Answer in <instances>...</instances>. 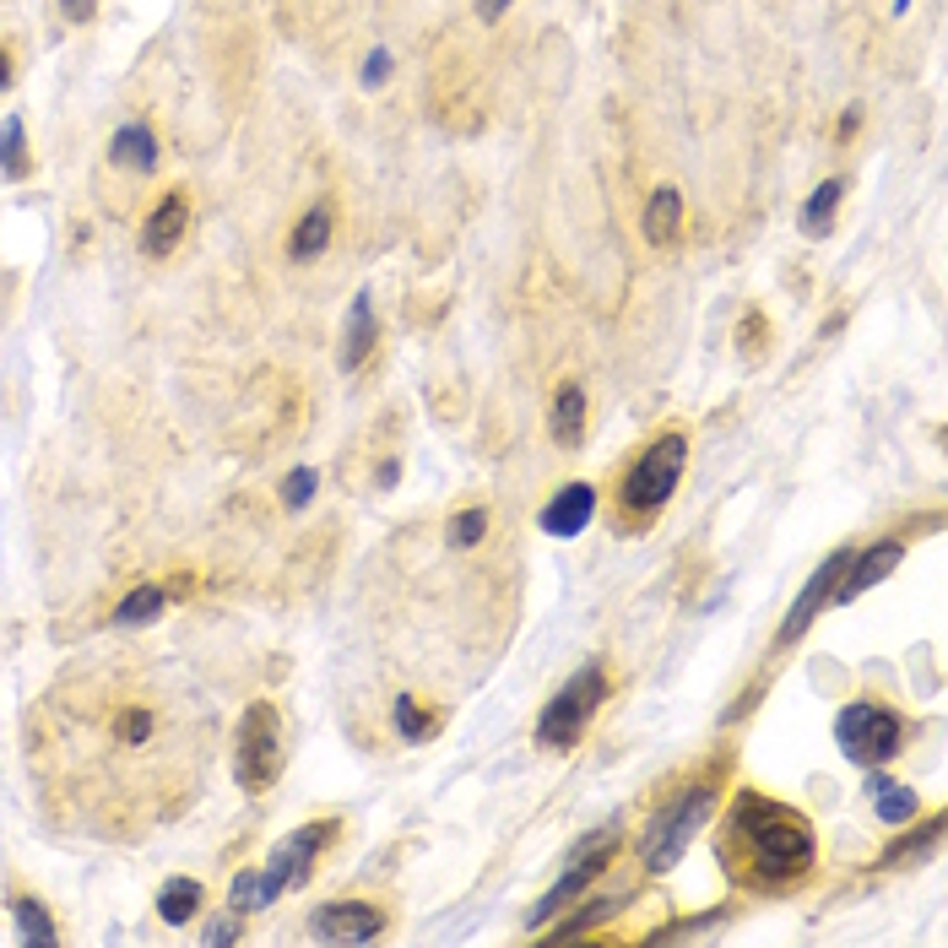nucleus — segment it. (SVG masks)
I'll use <instances>...</instances> for the list:
<instances>
[{"mask_svg":"<svg viewBox=\"0 0 948 948\" xmlns=\"http://www.w3.org/2000/svg\"><path fill=\"white\" fill-rule=\"evenodd\" d=\"M845 559H851V548H840V553H829L818 569H813V580L796 591V602H791V613H787V624H781V645H796L802 634H807V624L829 608V597H835V580H840V569H845Z\"/></svg>","mask_w":948,"mask_h":948,"instance_id":"11","label":"nucleus"},{"mask_svg":"<svg viewBox=\"0 0 948 948\" xmlns=\"http://www.w3.org/2000/svg\"><path fill=\"white\" fill-rule=\"evenodd\" d=\"M5 82H11V55L0 49V87H5Z\"/></svg>","mask_w":948,"mask_h":948,"instance_id":"36","label":"nucleus"},{"mask_svg":"<svg viewBox=\"0 0 948 948\" xmlns=\"http://www.w3.org/2000/svg\"><path fill=\"white\" fill-rule=\"evenodd\" d=\"M391 716H396V732H401L407 743H423V737L440 727V716H434V710H418L412 694H396V699H391Z\"/></svg>","mask_w":948,"mask_h":948,"instance_id":"28","label":"nucleus"},{"mask_svg":"<svg viewBox=\"0 0 948 948\" xmlns=\"http://www.w3.org/2000/svg\"><path fill=\"white\" fill-rule=\"evenodd\" d=\"M944 824H948V818L938 813V818H927V824H922L916 835H900V840H895V845L884 851V867H905V862H922V856H927V851H933V845L944 840Z\"/></svg>","mask_w":948,"mask_h":948,"instance_id":"21","label":"nucleus"},{"mask_svg":"<svg viewBox=\"0 0 948 948\" xmlns=\"http://www.w3.org/2000/svg\"><path fill=\"white\" fill-rule=\"evenodd\" d=\"M385 922L391 916L380 905H369V900H331V905H320L310 916V933L320 944H374L385 933Z\"/></svg>","mask_w":948,"mask_h":948,"instance_id":"8","label":"nucleus"},{"mask_svg":"<svg viewBox=\"0 0 948 948\" xmlns=\"http://www.w3.org/2000/svg\"><path fill=\"white\" fill-rule=\"evenodd\" d=\"M645 239L650 244H672L677 233H683V195L672 190V184H661V190H650V201H645Z\"/></svg>","mask_w":948,"mask_h":948,"instance_id":"17","label":"nucleus"},{"mask_svg":"<svg viewBox=\"0 0 948 948\" xmlns=\"http://www.w3.org/2000/svg\"><path fill=\"white\" fill-rule=\"evenodd\" d=\"M591 515H597V488H591V482H569V488L542 509V531H548V537H580Z\"/></svg>","mask_w":948,"mask_h":948,"instance_id":"13","label":"nucleus"},{"mask_svg":"<svg viewBox=\"0 0 948 948\" xmlns=\"http://www.w3.org/2000/svg\"><path fill=\"white\" fill-rule=\"evenodd\" d=\"M840 195H845V179H824L813 195H807V206H802V233H824L829 228V217H835V206H840Z\"/></svg>","mask_w":948,"mask_h":948,"instance_id":"25","label":"nucleus"},{"mask_svg":"<svg viewBox=\"0 0 948 948\" xmlns=\"http://www.w3.org/2000/svg\"><path fill=\"white\" fill-rule=\"evenodd\" d=\"M683 467H688V434H683V429L656 434L629 467H624V477H619V499H613L619 526H624V531L656 526V515L667 509V499H672L677 482H683Z\"/></svg>","mask_w":948,"mask_h":948,"instance_id":"2","label":"nucleus"},{"mask_svg":"<svg viewBox=\"0 0 948 948\" xmlns=\"http://www.w3.org/2000/svg\"><path fill=\"white\" fill-rule=\"evenodd\" d=\"M608 705V667L602 661H586L537 716V743L542 748H575L591 727V716Z\"/></svg>","mask_w":948,"mask_h":948,"instance_id":"4","label":"nucleus"},{"mask_svg":"<svg viewBox=\"0 0 948 948\" xmlns=\"http://www.w3.org/2000/svg\"><path fill=\"white\" fill-rule=\"evenodd\" d=\"M60 5H65L71 22H87V16H93V0H60Z\"/></svg>","mask_w":948,"mask_h":948,"instance_id":"35","label":"nucleus"},{"mask_svg":"<svg viewBox=\"0 0 948 948\" xmlns=\"http://www.w3.org/2000/svg\"><path fill=\"white\" fill-rule=\"evenodd\" d=\"M504 11H509V0H477V16H482V22H499Z\"/></svg>","mask_w":948,"mask_h":948,"instance_id":"34","label":"nucleus"},{"mask_svg":"<svg viewBox=\"0 0 948 948\" xmlns=\"http://www.w3.org/2000/svg\"><path fill=\"white\" fill-rule=\"evenodd\" d=\"M905 559V542H895V537H884V542H873V548H862V553H851L845 559V569H840V580H835V608H845V602H856L867 586H878V580H889L895 575V564Z\"/></svg>","mask_w":948,"mask_h":948,"instance_id":"10","label":"nucleus"},{"mask_svg":"<svg viewBox=\"0 0 948 948\" xmlns=\"http://www.w3.org/2000/svg\"><path fill=\"white\" fill-rule=\"evenodd\" d=\"M0 173H5V179H27V173H33L22 120H5V125H0Z\"/></svg>","mask_w":948,"mask_h":948,"instance_id":"26","label":"nucleus"},{"mask_svg":"<svg viewBox=\"0 0 948 948\" xmlns=\"http://www.w3.org/2000/svg\"><path fill=\"white\" fill-rule=\"evenodd\" d=\"M331 233H336L331 206H310V212L293 223V233H288V255H293V261H315V255L331 250Z\"/></svg>","mask_w":948,"mask_h":948,"instance_id":"18","label":"nucleus"},{"mask_svg":"<svg viewBox=\"0 0 948 948\" xmlns=\"http://www.w3.org/2000/svg\"><path fill=\"white\" fill-rule=\"evenodd\" d=\"M374 341H380L374 304H369V293H358V299H352V310H347V331H341V369H347V374H352V369H363V363H369V352H374Z\"/></svg>","mask_w":948,"mask_h":948,"instance_id":"16","label":"nucleus"},{"mask_svg":"<svg viewBox=\"0 0 948 948\" xmlns=\"http://www.w3.org/2000/svg\"><path fill=\"white\" fill-rule=\"evenodd\" d=\"M624 911V900H586L569 922H559V933H553V944H575V938H586L591 927H602V922H613Z\"/></svg>","mask_w":948,"mask_h":948,"instance_id":"24","label":"nucleus"},{"mask_svg":"<svg viewBox=\"0 0 948 948\" xmlns=\"http://www.w3.org/2000/svg\"><path fill=\"white\" fill-rule=\"evenodd\" d=\"M548 434H553L564 451L586 445V391H580L575 380H564V385L553 391V407H548Z\"/></svg>","mask_w":948,"mask_h":948,"instance_id":"14","label":"nucleus"},{"mask_svg":"<svg viewBox=\"0 0 948 948\" xmlns=\"http://www.w3.org/2000/svg\"><path fill=\"white\" fill-rule=\"evenodd\" d=\"M818 862V835L807 813L765 791H737L721 818V867L748 895H791Z\"/></svg>","mask_w":948,"mask_h":948,"instance_id":"1","label":"nucleus"},{"mask_svg":"<svg viewBox=\"0 0 948 948\" xmlns=\"http://www.w3.org/2000/svg\"><path fill=\"white\" fill-rule=\"evenodd\" d=\"M315 482L320 477L310 472V467H304V472H288V482H283V504H288V509H304V504L315 499Z\"/></svg>","mask_w":948,"mask_h":948,"instance_id":"31","label":"nucleus"},{"mask_svg":"<svg viewBox=\"0 0 948 948\" xmlns=\"http://www.w3.org/2000/svg\"><path fill=\"white\" fill-rule=\"evenodd\" d=\"M710 807H716V787H710V781L683 787L672 802H661V807L650 813V824H645V840H639L645 867H650V873H672V867L683 862V851L694 845L699 824L710 818Z\"/></svg>","mask_w":948,"mask_h":948,"instance_id":"3","label":"nucleus"},{"mask_svg":"<svg viewBox=\"0 0 948 948\" xmlns=\"http://www.w3.org/2000/svg\"><path fill=\"white\" fill-rule=\"evenodd\" d=\"M856 125H862V109L851 104V109L840 115V131H835V136H840V142H851V136H856Z\"/></svg>","mask_w":948,"mask_h":948,"instance_id":"33","label":"nucleus"},{"mask_svg":"<svg viewBox=\"0 0 948 948\" xmlns=\"http://www.w3.org/2000/svg\"><path fill=\"white\" fill-rule=\"evenodd\" d=\"M184 228H190V195L173 190V195H163L158 206L147 212V223H142V250H147V255H173L179 239H184Z\"/></svg>","mask_w":948,"mask_h":948,"instance_id":"12","label":"nucleus"},{"mask_svg":"<svg viewBox=\"0 0 948 948\" xmlns=\"http://www.w3.org/2000/svg\"><path fill=\"white\" fill-rule=\"evenodd\" d=\"M331 840H336V818H315V824L293 829L288 840H277L272 856H266V867H261V905H272L283 889L304 884L310 867H315V856L331 845Z\"/></svg>","mask_w":948,"mask_h":948,"instance_id":"7","label":"nucleus"},{"mask_svg":"<svg viewBox=\"0 0 948 948\" xmlns=\"http://www.w3.org/2000/svg\"><path fill=\"white\" fill-rule=\"evenodd\" d=\"M482 537H488V509H482V504H472V509H456V515H451V526H445V542H451L456 553L477 548Z\"/></svg>","mask_w":948,"mask_h":948,"instance_id":"29","label":"nucleus"},{"mask_svg":"<svg viewBox=\"0 0 948 948\" xmlns=\"http://www.w3.org/2000/svg\"><path fill=\"white\" fill-rule=\"evenodd\" d=\"M228 911H233L239 922L261 911V867H239V878H233V889H228Z\"/></svg>","mask_w":948,"mask_h":948,"instance_id":"30","label":"nucleus"},{"mask_svg":"<svg viewBox=\"0 0 948 948\" xmlns=\"http://www.w3.org/2000/svg\"><path fill=\"white\" fill-rule=\"evenodd\" d=\"M163 608H168V591H163V586H136V591L115 608V624H120V629H142V624L163 619Z\"/></svg>","mask_w":948,"mask_h":948,"instance_id":"22","label":"nucleus"},{"mask_svg":"<svg viewBox=\"0 0 948 948\" xmlns=\"http://www.w3.org/2000/svg\"><path fill=\"white\" fill-rule=\"evenodd\" d=\"M11 922H16L22 944H33V948H44V944H55V938H60V933H55V916H49L38 900H27V895H16V900H11Z\"/></svg>","mask_w":948,"mask_h":948,"instance_id":"23","label":"nucleus"},{"mask_svg":"<svg viewBox=\"0 0 948 948\" xmlns=\"http://www.w3.org/2000/svg\"><path fill=\"white\" fill-rule=\"evenodd\" d=\"M835 737H840V754H845L851 765L873 770V765H889V759L905 748V721H900L889 705L862 699V705H845V710H840Z\"/></svg>","mask_w":948,"mask_h":948,"instance_id":"6","label":"nucleus"},{"mask_svg":"<svg viewBox=\"0 0 948 948\" xmlns=\"http://www.w3.org/2000/svg\"><path fill=\"white\" fill-rule=\"evenodd\" d=\"M201 900H206V889H201L195 878H168L163 895H158V916L179 927V922H190V916L201 911Z\"/></svg>","mask_w":948,"mask_h":948,"instance_id":"20","label":"nucleus"},{"mask_svg":"<svg viewBox=\"0 0 948 948\" xmlns=\"http://www.w3.org/2000/svg\"><path fill=\"white\" fill-rule=\"evenodd\" d=\"M895 5H900V11H905V5H911V0H895Z\"/></svg>","mask_w":948,"mask_h":948,"instance_id":"37","label":"nucleus"},{"mask_svg":"<svg viewBox=\"0 0 948 948\" xmlns=\"http://www.w3.org/2000/svg\"><path fill=\"white\" fill-rule=\"evenodd\" d=\"M283 776V716L272 699H255L239 721V743H233V781L244 791H266Z\"/></svg>","mask_w":948,"mask_h":948,"instance_id":"5","label":"nucleus"},{"mask_svg":"<svg viewBox=\"0 0 948 948\" xmlns=\"http://www.w3.org/2000/svg\"><path fill=\"white\" fill-rule=\"evenodd\" d=\"M206 944H212V948L239 944V916H233V922H212V927H206Z\"/></svg>","mask_w":948,"mask_h":948,"instance_id":"32","label":"nucleus"},{"mask_svg":"<svg viewBox=\"0 0 948 948\" xmlns=\"http://www.w3.org/2000/svg\"><path fill=\"white\" fill-rule=\"evenodd\" d=\"M153 732H158V716H153L147 705H120V710H115V737H120L125 748L153 743Z\"/></svg>","mask_w":948,"mask_h":948,"instance_id":"27","label":"nucleus"},{"mask_svg":"<svg viewBox=\"0 0 948 948\" xmlns=\"http://www.w3.org/2000/svg\"><path fill=\"white\" fill-rule=\"evenodd\" d=\"M867 791H873L878 824H911V818H916V807H922V802H916V791H911V787H895V781H889V776H884L878 765L867 770Z\"/></svg>","mask_w":948,"mask_h":948,"instance_id":"19","label":"nucleus"},{"mask_svg":"<svg viewBox=\"0 0 948 948\" xmlns=\"http://www.w3.org/2000/svg\"><path fill=\"white\" fill-rule=\"evenodd\" d=\"M613 856H619V851H591V856H580V862H564L559 884H553V889H548V895L531 905L526 927H531V933H542L548 922H559V916H564V905H569V900H580V895H586V884H597V878L608 873V862H613Z\"/></svg>","mask_w":948,"mask_h":948,"instance_id":"9","label":"nucleus"},{"mask_svg":"<svg viewBox=\"0 0 948 948\" xmlns=\"http://www.w3.org/2000/svg\"><path fill=\"white\" fill-rule=\"evenodd\" d=\"M109 163L115 168H131V173H153L158 168V136H153V125L147 120L120 125L115 142H109Z\"/></svg>","mask_w":948,"mask_h":948,"instance_id":"15","label":"nucleus"}]
</instances>
